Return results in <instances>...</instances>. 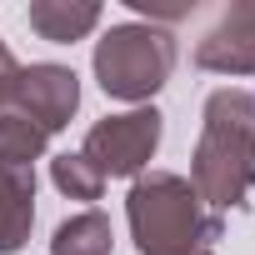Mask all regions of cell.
Segmentation results:
<instances>
[{"label":"cell","instance_id":"obj_4","mask_svg":"<svg viewBox=\"0 0 255 255\" xmlns=\"http://www.w3.org/2000/svg\"><path fill=\"white\" fill-rule=\"evenodd\" d=\"M160 130H165V115L155 105H135V110H120L105 115L85 130L80 155L105 175V180H140L145 165L160 150Z\"/></svg>","mask_w":255,"mask_h":255},{"label":"cell","instance_id":"obj_11","mask_svg":"<svg viewBox=\"0 0 255 255\" xmlns=\"http://www.w3.org/2000/svg\"><path fill=\"white\" fill-rule=\"evenodd\" d=\"M50 180H55V190L70 195V200H100V195H105V175H100L80 150L55 155V160H50Z\"/></svg>","mask_w":255,"mask_h":255},{"label":"cell","instance_id":"obj_5","mask_svg":"<svg viewBox=\"0 0 255 255\" xmlns=\"http://www.w3.org/2000/svg\"><path fill=\"white\" fill-rule=\"evenodd\" d=\"M20 115H30L45 135L65 130L70 115L80 110V75L70 65H55V60H35V65H20V80H15V100H10Z\"/></svg>","mask_w":255,"mask_h":255},{"label":"cell","instance_id":"obj_12","mask_svg":"<svg viewBox=\"0 0 255 255\" xmlns=\"http://www.w3.org/2000/svg\"><path fill=\"white\" fill-rule=\"evenodd\" d=\"M15 80H20V60L10 55L5 40H0V110H10V100H15Z\"/></svg>","mask_w":255,"mask_h":255},{"label":"cell","instance_id":"obj_9","mask_svg":"<svg viewBox=\"0 0 255 255\" xmlns=\"http://www.w3.org/2000/svg\"><path fill=\"white\" fill-rule=\"evenodd\" d=\"M45 145H50V135L40 130L30 115H20L15 105L0 110V170H25V175H35V160L45 155Z\"/></svg>","mask_w":255,"mask_h":255},{"label":"cell","instance_id":"obj_10","mask_svg":"<svg viewBox=\"0 0 255 255\" xmlns=\"http://www.w3.org/2000/svg\"><path fill=\"white\" fill-rule=\"evenodd\" d=\"M110 245H115V230L100 210H80L60 220L50 235V255H110Z\"/></svg>","mask_w":255,"mask_h":255},{"label":"cell","instance_id":"obj_3","mask_svg":"<svg viewBox=\"0 0 255 255\" xmlns=\"http://www.w3.org/2000/svg\"><path fill=\"white\" fill-rule=\"evenodd\" d=\"M95 80L110 100L145 105L175 70V35L155 20H120L95 40Z\"/></svg>","mask_w":255,"mask_h":255},{"label":"cell","instance_id":"obj_7","mask_svg":"<svg viewBox=\"0 0 255 255\" xmlns=\"http://www.w3.org/2000/svg\"><path fill=\"white\" fill-rule=\"evenodd\" d=\"M100 5L95 0H30V10H25V20H30V30L40 35V40H50V45H75V40H85L95 25H100Z\"/></svg>","mask_w":255,"mask_h":255},{"label":"cell","instance_id":"obj_6","mask_svg":"<svg viewBox=\"0 0 255 255\" xmlns=\"http://www.w3.org/2000/svg\"><path fill=\"white\" fill-rule=\"evenodd\" d=\"M195 65L210 75H255V0H235L195 40Z\"/></svg>","mask_w":255,"mask_h":255},{"label":"cell","instance_id":"obj_8","mask_svg":"<svg viewBox=\"0 0 255 255\" xmlns=\"http://www.w3.org/2000/svg\"><path fill=\"white\" fill-rule=\"evenodd\" d=\"M35 225V175L0 170V255L25 250Z\"/></svg>","mask_w":255,"mask_h":255},{"label":"cell","instance_id":"obj_1","mask_svg":"<svg viewBox=\"0 0 255 255\" xmlns=\"http://www.w3.org/2000/svg\"><path fill=\"white\" fill-rule=\"evenodd\" d=\"M190 185L215 215L250 205L255 195V90L220 85L205 95L200 140L190 155Z\"/></svg>","mask_w":255,"mask_h":255},{"label":"cell","instance_id":"obj_2","mask_svg":"<svg viewBox=\"0 0 255 255\" xmlns=\"http://www.w3.org/2000/svg\"><path fill=\"white\" fill-rule=\"evenodd\" d=\"M125 220L140 255H215L225 220L175 170H150L125 195Z\"/></svg>","mask_w":255,"mask_h":255}]
</instances>
